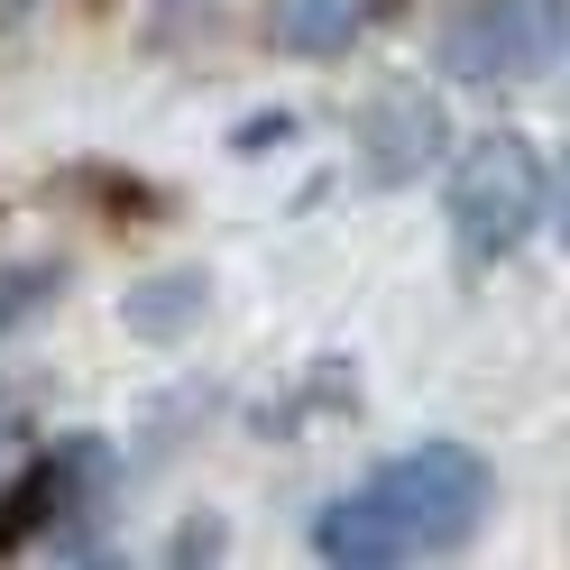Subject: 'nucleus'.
Instances as JSON below:
<instances>
[{"label":"nucleus","instance_id":"f257e3e1","mask_svg":"<svg viewBox=\"0 0 570 570\" xmlns=\"http://www.w3.org/2000/svg\"><path fill=\"white\" fill-rule=\"evenodd\" d=\"M497 507V470L470 442H414L396 451L377 479L332 497L313 515V552L341 570H386V561H423V552H470L479 524Z\"/></svg>","mask_w":570,"mask_h":570},{"label":"nucleus","instance_id":"f03ea898","mask_svg":"<svg viewBox=\"0 0 570 570\" xmlns=\"http://www.w3.org/2000/svg\"><path fill=\"white\" fill-rule=\"evenodd\" d=\"M442 222H451V258L460 267H507L533 230H552V166L524 129H488L460 148L451 185H442Z\"/></svg>","mask_w":570,"mask_h":570},{"label":"nucleus","instance_id":"7ed1b4c3","mask_svg":"<svg viewBox=\"0 0 570 570\" xmlns=\"http://www.w3.org/2000/svg\"><path fill=\"white\" fill-rule=\"evenodd\" d=\"M570 56V0H470L442 38L433 65L451 83H524Z\"/></svg>","mask_w":570,"mask_h":570},{"label":"nucleus","instance_id":"20e7f679","mask_svg":"<svg viewBox=\"0 0 570 570\" xmlns=\"http://www.w3.org/2000/svg\"><path fill=\"white\" fill-rule=\"evenodd\" d=\"M442 148H451V111H442V92L423 75H386L350 111V166H360V185H386V194L423 185Z\"/></svg>","mask_w":570,"mask_h":570},{"label":"nucleus","instance_id":"39448f33","mask_svg":"<svg viewBox=\"0 0 570 570\" xmlns=\"http://www.w3.org/2000/svg\"><path fill=\"white\" fill-rule=\"evenodd\" d=\"M368 10H377V0H276V10H267V28H276V47H285V56L332 65V56H350V47H360Z\"/></svg>","mask_w":570,"mask_h":570},{"label":"nucleus","instance_id":"423d86ee","mask_svg":"<svg viewBox=\"0 0 570 570\" xmlns=\"http://www.w3.org/2000/svg\"><path fill=\"white\" fill-rule=\"evenodd\" d=\"M203 313H212V276L203 267H166V276H148V285H129V295H120V323L138 341H185Z\"/></svg>","mask_w":570,"mask_h":570},{"label":"nucleus","instance_id":"0eeeda50","mask_svg":"<svg viewBox=\"0 0 570 570\" xmlns=\"http://www.w3.org/2000/svg\"><path fill=\"white\" fill-rule=\"evenodd\" d=\"M47 295H56V267H47V258H28V267H10V276H0V341H10V332H19Z\"/></svg>","mask_w":570,"mask_h":570},{"label":"nucleus","instance_id":"6e6552de","mask_svg":"<svg viewBox=\"0 0 570 570\" xmlns=\"http://www.w3.org/2000/svg\"><path fill=\"white\" fill-rule=\"evenodd\" d=\"M276 138H295V111H258V120L239 129V157H267Z\"/></svg>","mask_w":570,"mask_h":570},{"label":"nucleus","instance_id":"1a4fd4ad","mask_svg":"<svg viewBox=\"0 0 570 570\" xmlns=\"http://www.w3.org/2000/svg\"><path fill=\"white\" fill-rule=\"evenodd\" d=\"M552 239L570 248V166H561V185H552Z\"/></svg>","mask_w":570,"mask_h":570}]
</instances>
